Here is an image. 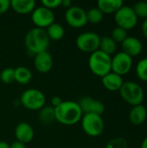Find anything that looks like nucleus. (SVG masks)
I'll return each mask as SVG.
<instances>
[{"mask_svg": "<svg viewBox=\"0 0 147 148\" xmlns=\"http://www.w3.org/2000/svg\"><path fill=\"white\" fill-rule=\"evenodd\" d=\"M55 121L65 126H73L81 121L83 113L77 102L63 101L60 106L55 108Z\"/></svg>", "mask_w": 147, "mask_h": 148, "instance_id": "f257e3e1", "label": "nucleus"}, {"mask_svg": "<svg viewBox=\"0 0 147 148\" xmlns=\"http://www.w3.org/2000/svg\"><path fill=\"white\" fill-rule=\"evenodd\" d=\"M24 43L28 51L35 56L48 49L49 46V38L44 29L33 28L27 32Z\"/></svg>", "mask_w": 147, "mask_h": 148, "instance_id": "f03ea898", "label": "nucleus"}, {"mask_svg": "<svg viewBox=\"0 0 147 148\" xmlns=\"http://www.w3.org/2000/svg\"><path fill=\"white\" fill-rule=\"evenodd\" d=\"M88 66L93 74L102 78L112 71V57L98 49L89 56Z\"/></svg>", "mask_w": 147, "mask_h": 148, "instance_id": "7ed1b4c3", "label": "nucleus"}, {"mask_svg": "<svg viewBox=\"0 0 147 148\" xmlns=\"http://www.w3.org/2000/svg\"><path fill=\"white\" fill-rule=\"evenodd\" d=\"M122 99L133 107L141 105L144 101V90L134 82H126L119 90Z\"/></svg>", "mask_w": 147, "mask_h": 148, "instance_id": "20e7f679", "label": "nucleus"}, {"mask_svg": "<svg viewBox=\"0 0 147 148\" xmlns=\"http://www.w3.org/2000/svg\"><path fill=\"white\" fill-rule=\"evenodd\" d=\"M81 128L84 133L91 137L101 135L105 127L104 121L101 115L94 114H85L81 120Z\"/></svg>", "mask_w": 147, "mask_h": 148, "instance_id": "39448f33", "label": "nucleus"}, {"mask_svg": "<svg viewBox=\"0 0 147 148\" xmlns=\"http://www.w3.org/2000/svg\"><path fill=\"white\" fill-rule=\"evenodd\" d=\"M21 104L29 110H40L46 102L44 94L36 88H29L25 90L20 98Z\"/></svg>", "mask_w": 147, "mask_h": 148, "instance_id": "423d86ee", "label": "nucleus"}, {"mask_svg": "<svg viewBox=\"0 0 147 148\" xmlns=\"http://www.w3.org/2000/svg\"><path fill=\"white\" fill-rule=\"evenodd\" d=\"M101 42V36L92 31H87L80 34L76 40L75 43L77 48L85 53H94L99 49Z\"/></svg>", "mask_w": 147, "mask_h": 148, "instance_id": "0eeeda50", "label": "nucleus"}, {"mask_svg": "<svg viewBox=\"0 0 147 148\" xmlns=\"http://www.w3.org/2000/svg\"><path fill=\"white\" fill-rule=\"evenodd\" d=\"M114 21L118 27L128 30L136 26L138 17L132 7L123 5L114 13Z\"/></svg>", "mask_w": 147, "mask_h": 148, "instance_id": "6e6552de", "label": "nucleus"}, {"mask_svg": "<svg viewBox=\"0 0 147 148\" xmlns=\"http://www.w3.org/2000/svg\"><path fill=\"white\" fill-rule=\"evenodd\" d=\"M65 20L73 28H81L88 23L87 11L80 6L72 5L65 12Z\"/></svg>", "mask_w": 147, "mask_h": 148, "instance_id": "1a4fd4ad", "label": "nucleus"}, {"mask_svg": "<svg viewBox=\"0 0 147 148\" xmlns=\"http://www.w3.org/2000/svg\"><path fill=\"white\" fill-rule=\"evenodd\" d=\"M31 20L36 28H48L55 23V14L51 10L43 6L36 7L31 13Z\"/></svg>", "mask_w": 147, "mask_h": 148, "instance_id": "9d476101", "label": "nucleus"}, {"mask_svg": "<svg viewBox=\"0 0 147 148\" xmlns=\"http://www.w3.org/2000/svg\"><path fill=\"white\" fill-rule=\"evenodd\" d=\"M133 67V58L124 52L117 53L112 58V72L122 76L126 75Z\"/></svg>", "mask_w": 147, "mask_h": 148, "instance_id": "9b49d317", "label": "nucleus"}, {"mask_svg": "<svg viewBox=\"0 0 147 148\" xmlns=\"http://www.w3.org/2000/svg\"><path fill=\"white\" fill-rule=\"evenodd\" d=\"M34 67L39 73L45 74L49 72L53 67V58L51 54L46 50L35 55Z\"/></svg>", "mask_w": 147, "mask_h": 148, "instance_id": "f8f14e48", "label": "nucleus"}, {"mask_svg": "<svg viewBox=\"0 0 147 148\" xmlns=\"http://www.w3.org/2000/svg\"><path fill=\"white\" fill-rule=\"evenodd\" d=\"M15 136L16 140L26 145L34 139L35 132L30 124L23 121L16 125L15 128Z\"/></svg>", "mask_w": 147, "mask_h": 148, "instance_id": "ddd939ff", "label": "nucleus"}, {"mask_svg": "<svg viewBox=\"0 0 147 148\" xmlns=\"http://www.w3.org/2000/svg\"><path fill=\"white\" fill-rule=\"evenodd\" d=\"M121 46L122 52L128 55L132 58L133 56H139L143 49L142 42L134 36H127L125 41L121 42Z\"/></svg>", "mask_w": 147, "mask_h": 148, "instance_id": "4468645a", "label": "nucleus"}, {"mask_svg": "<svg viewBox=\"0 0 147 148\" xmlns=\"http://www.w3.org/2000/svg\"><path fill=\"white\" fill-rule=\"evenodd\" d=\"M101 82H102L103 86L105 87V88H107V90L112 91V92L119 91L124 83L122 76L117 75L112 71L101 78Z\"/></svg>", "mask_w": 147, "mask_h": 148, "instance_id": "2eb2a0df", "label": "nucleus"}, {"mask_svg": "<svg viewBox=\"0 0 147 148\" xmlns=\"http://www.w3.org/2000/svg\"><path fill=\"white\" fill-rule=\"evenodd\" d=\"M10 8L16 13L25 15L32 13L36 8L34 0H11Z\"/></svg>", "mask_w": 147, "mask_h": 148, "instance_id": "dca6fc26", "label": "nucleus"}, {"mask_svg": "<svg viewBox=\"0 0 147 148\" xmlns=\"http://www.w3.org/2000/svg\"><path fill=\"white\" fill-rule=\"evenodd\" d=\"M147 117L146 108L141 104L133 107L129 113V121L134 126H139L143 124Z\"/></svg>", "mask_w": 147, "mask_h": 148, "instance_id": "f3484780", "label": "nucleus"}, {"mask_svg": "<svg viewBox=\"0 0 147 148\" xmlns=\"http://www.w3.org/2000/svg\"><path fill=\"white\" fill-rule=\"evenodd\" d=\"M97 5V8L103 14H112L115 13L124 4L121 0H99Z\"/></svg>", "mask_w": 147, "mask_h": 148, "instance_id": "a211bd4d", "label": "nucleus"}, {"mask_svg": "<svg viewBox=\"0 0 147 148\" xmlns=\"http://www.w3.org/2000/svg\"><path fill=\"white\" fill-rule=\"evenodd\" d=\"M32 79L31 71L24 66H19L15 69V82L19 84L26 85Z\"/></svg>", "mask_w": 147, "mask_h": 148, "instance_id": "6ab92c4d", "label": "nucleus"}, {"mask_svg": "<svg viewBox=\"0 0 147 148\" xmlns=\"http://www.w3.org/2000/svg\"><path fill=\"white\" fill-rule=\"evenodd\" d=\"M116 49H117V43L112 39L111 36L101 37L99 50L111 56V55L115 53Z\"/></svg>", "mask_w": 147, "mask_h": 148, "instance_id": "aec40b11", "label": "nucleus"}, {"mask_svg": "<svg viewBox=\"0 0 147 148\" xmlns=\"http://www.w3.org/2000/svg\"><path fill=\"white\" fill-rule=\"evenodd\" d=\"M39 121L43 125H50L55 121V108L51 107H43L39 111Z\"/></svg>", "mask_w": 147, "mask_h": 148, "instance_id": "412c9836", "label": "nucleus"}, {"mask_svg": "<svg viewBox=\"0 0 147 148\" xmlns=\"http://www.w3.org/2000/svg\"><path fill=\"white\" fill-rule=\"evenodd\" d=\"M46 33L49 38V40L59 41L64 36V29L58 23H53L48 28H46Z\"/></svg>", "mask_w": 147, "mask_h": 148, "instance_id": "4be33fe9", "label": "nucleus"}, {"mask_svg": "<svg viewBox=\"0 0 147 148\" xmlns=\"http://www.w3.org/2000/svg\"><path fill=\"white\" fill-rule=\"evenodd\" d=\"M103 13L98 8H91L87 11L88 23L97 24L100 23L103 19Z\"/></svg>", "mask_w": 147, "mask_h": 148, "instance_id": "5701e85b", "label": "nucleus"}, {"mask_svg": "<svg viewBox=\"0 0 147 148\" xmlns=\"http://www.w3.org/2000/svg\"><path fill=\"white\" fill-rule=\"evenodd\" d=\"M0 80L4 84H10L15 81V69L5 68L0 72Z\"/></svg>", "mask_w": 147, "mask_h": 148, "instance_id": "b1692460", "label": "nucleus"}, {"mask_svg": "<svg viewBox=\"0 0 147 148\" xmlns=\"http://www.w3.org/2000/svg\"><path fill=\"white\" fill-rule=\"evenodd\" d=\"M133 10L137 16V17L140 18H147V2L146 1H140L137 2L133 5Z\"/></svg>", "mask_w": 147, "mask_h": 148, "instance_id": "393cba45", "label": "nucleus"}, {"mask_svg": "<svg viewBox=\"0 0 147 148\" xmlns=\"http://www.w3.org/2000/svg\"><path fill=\"white\" fill-rule=\"evenodd\" d=\"M136 73L141 81L147 82V57L141 59L138 62L136 67Z\"/></svg>", "mask_w": 147, "mask_h": 148, "instance_id": "a878e982", "label": "nucleus"}, {"mask_svg": "<svg viewBox=\"0 0 147 148\" xmlns=\"http://www.w3.org/2000/svg\"><path fill=\"white\" fill-rule=\"evenodd\" d=\"M127 32L126 29L120 28V27H115L113 30H112V34H111V37L112 39L116 42H123L125 41V39L127 37Z\"/></svg>", "mask_w": 147, "mask_h": 148, "instance_id": "bb28decb", "label": "nucleus"}, {"mask_svg": "<svg viewBox=\"0 0 147 148\" xmlns=\"http://www.w3.org/2000/svg\"><path fill=\"white\" fill-rule=\"evenodd\" d=\"M106 148H128V142L123 137H116L107 143Z\"/></svg>", "mask_w": 147, "mask_h": 148, "instance_id": "cd10ccee", "label": "nucleus"}, {"mask_svg": "<svg viewBox=\"0 0 147 148\" xmlns=\"http://www.w3.org/2000/svg\"><path fill=\"white\" fill-rule=\"evenodd\" d=\"M104 111H105V105L103 104V102L94 99L88 114H98L101 116Z\"/></svg>", "mask_w": 147, "mask_h": 148, "instance_id": "c85d7f7f", "label": "nucleus"}, {"mask_svg": "<svg viewBox=\"0 0 147 148\" xmlns=\"http://www.w3.org/2000/svg\"><path fill=\"white\" fill-rule=\"evenodd\" d=\"M41 3L43 7L51 10L62 5V0H42Z\"/></svg>", "mask_w": 147, "mask_h": 148, "instance_id": "c756f323", "label": "nucleus"}, {"mask_svg": "<svg viewBox=\"0 0 147 148\" xmlns=\"http://www.w3.org/2000/svg\"><path fill=\"white\" fill-rule=\"evenodd\" d=\"M9 9H10V1L0 0V15L4 14Z\"/></svg>", "mask_w": 147, "mask_h": 148, "instance_id": "7c9ffc66", "label": "nucleus"}, {"mask_svg": "<svg viewBox=\"0 0 147 148\" xmlns=\"http://www.w3.org/2000/svg\"><path fill=\"white\" fill-rule=\"evenodd\" d=\"M62 101H62V99L60 96H54V97H52V99H51L52 107H53L54 108H57L58 106H60V105L62 104Z\"/></svg>", "mask_w": 147, "mask_h": 148, "instance_id": "2f4dec72", "label": "nucleus"}, {"mask_svg": "<svg viewBox=\"0 0 147 148\" xmlns=\"http://www.w3.org/2000/svg\"><path fill=\"white\" fill-rule=\"evenodd\" d=\"M10 148H26V146L25 144L18 140H16V141H13L11 144H10Z\"/></svg>", "mask_w": 147, "mask_h": 148, "instance_id": "473e14b6", "label": "nucleus"}, {"mask_svg": "<svg viewBox=\"0 0 147 148\" xmlns=\"http://www.w3.org/2000/svg\"><path fill=\"white\" fill-rule=\"evenodd\" d=\"M62 5L64 8L68 9L72 6V2L70 0H62Z\"/></svg>", "mask_w": 147, "mask_h": 148, "instance_id": "72a5a7b5", "label": "nucleus"}, {"mask_svg": "<svg viewBox=\"0 0 147 148\" xmlns=\"http://www.w3.org/2000/svg\"><path fill=\"white\" fill-rule=\"evenodd\" d=\"M142 32H143L144 36L147 38V18L145 19V21L142 23Z\"/></svg>", "mask_w": 147, "mask_h": 148, "instance_id": "f704fd0d", "label": "nucleus"}, {"mask_svg": "<svg viewBox=\"0 0 147 148\" xmlns=\"http://www.w3.org/2000/svg\"><path fill=\"white\" fill-rule=\"evenodd\" d=\"M0 148H10V144L5 141H0Z\"/></svg>", "mask_w": 147, "mask_h": 148, "instance_id": "c9c22d12", "label": "nucleus"}, {"mask_svg": "<svg viewBox=\"0 0 147 148\" xmlns=\"http://www.w3.org/2000/svg\"><path fill=\"white\" fill-rule=\"evenodd\" d=\"M141 148H147V137L143 140L141 144Z\"/></svg>", "mask_w": 147, "mask_h": 148, "instance_id": "e433bc0d", "label": "nucleus"}]
</instances>
